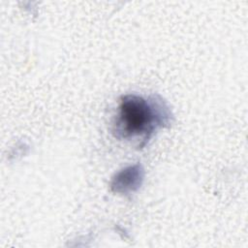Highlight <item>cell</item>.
<instances>
[{
    "instance_id": "cell-2",
    "label": "cell",
    "mask_w": 248,
    "mask_h": 248,
    "mask_svg": "<svg viewBox=\"0 0 248 248\" xmlns=\"http://www.w3.org/2000/svg\"><path fill=\"white\" fill-rule=\"evenodd\" d=\"M144 170L140 164H135L119 170L110 181V189L118 194H131L136 192L142 184Z\"/></svg>"
},
{
    "instance_id": "cell-1",
    "label": "cell",
    "mask_w": 248,
    "mask_h": 248,
    "mask_svg": "<svg viewBox=\"0 0 248 248\" xmlns=\"http://www.w3.org/2000/svg\"><path fill=\"white\" fill-rule=\"evenodd\" d=\"M171 118L169 107L157 95H124L118 107L114 136L120 140L141 137L140 147H143L157 129L170 125Z\"/></svg>"
}]
</instances>
